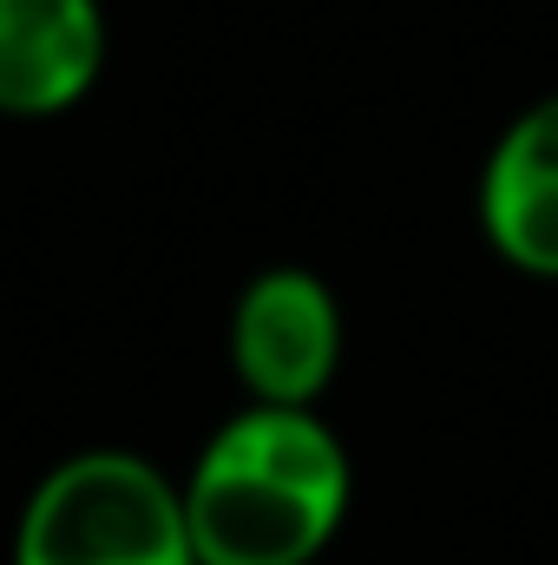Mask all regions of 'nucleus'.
Masks as SVG:
<instances>
[{"label": "nucleus", "instance_id": "obj_1", "mask_svg": "<svg viewBox=\"0 0 558 565\" xmlns=\"http://www.w3.org/2000/svg\"><path fill=\"white\" fill-rule=\"evenodd\" d=\"M355 467L315 408H237L184 480L197 565H315L342 533Z\"/></svg>", "mask_w": 558, "mask_h": 565}, {"label": "nucleus", "instance_id": "obj_3", "mask_svg": "<svg viewBox=\"0 0 558 565\" xmlns=\"http://www.w3.org/2000/svg\"><path fill=\"white\" fill-rule=\"evenodd\" d=\"M342 342L335 289L302 264L257 270L230 302V369L264 408H315L342 369Z\"/></svg>", "mask_w": 558, "mask_h": 565}, {"label": "nucleus", "instance_id": "obj_4", "mask_svg": "<svg viewBox=\"0 0 558 565\" xmlns=\"http://www.w3.org/2000/svg\"><path fill=\"white\" fill-rule=\"evenodd\" d=\"M480 237L533 282H558V93H539L506 119L480 164Z\"/></svg>", "mask_w": 558, "mask_h": 565}, {"label": "nucleus", "instance_id": "obj_5", "mask_svg": "<svg viewBox=\"0 0 558 565\" xmlns=\"http://www.w3.org/2000/svg\"><path fill=\"white\" fill-rule=\"evenodd\" d=\"M99 0H0V119H60L106 73Z\"/></svg>", "mask_w": 558, "mask_h": 565}, {"label": "nucleus", "instance_id": "obj_2", "mask_svg": "<svg viewBox=\"0 0 558 565\" xmlns=\"http://www.w3.org/2000/svg\"><path fill=\"white\" fill-rule=\"evenodd\" d=\"M13 565H197L184 487L132 447L66 454L20 507Z\"/></svg>", "mask_w": 558, "mask_h": 565}]
</instances>
